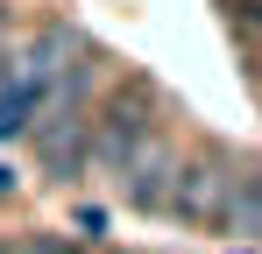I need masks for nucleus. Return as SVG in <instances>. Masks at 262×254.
Segmentation results:
<instances>
[{"label":"nucleus","instance_id":"nucleus-8","mask_svg":"<svg viewBox=\"0 0 262 254\" xmlns=\"http://www.w3.org/2000/svg\"><path fill=\"white\" fill-rule=\"evenodd\" d=\"M7 191H14V169H7V163H0V198H7Z\"/></svg>","mask_w":262,"mask_h":254},{"label":"nucleus","instance_id":"nucleus-10","mask_svg":"<svg viewBox=\"0 0 262 254\" xmlns=\"http://www.w3.org/2000/svg\"><path fill=\"white\" fill-rule=\"evenodd\" d=\"M114 254H128V247H114Z\"/></svg>","mask_w":262,"mask_h":254},{"label":"nucleus","instance_id":"nucleus-5","mask_svg":"<svg viewBox=\"0 0 262 254\" xmlns=\"http://www.w3.org/2000/svg\"><path fill=\"white\" fill-rule=\"evenodd\" d=\"M43 106H50V92L36 78H7L0 85V141H14L29 127V113H43Z\"/></svg>","mask_w":262,"mask_h":254},{"label":"nucleus","instance_id":"nucleus-1","mask_svg":"<svg viewBox=\"0 0 262 254\" xmlns=\"http://www.w3.org/2000/svg\"><path fill=\"white\" fill-rule=\"evenodd\" d=\"M156 141V120H149V106L135 99V92H121L114 99V113L92 127V163H106V169H128L142 148Z\"/></svg>","mask_w":262,"mask_h":254},{"label":"nucleus","instance_id":"nucleus-3","mask_svg":"<svg viewBox=\"0 0 262 254\" xmlns=\"http://www.w3.org/2000/svg\"><path fill=\"white\" fill-rule=\"evenodd\" d=\"M36 156H43V176L71 184V176L92 163V134H85V120H71V113H50V120H43V134H36Z\"/></svg>","mask_w":262,"mask_h":254},{"label":"nucleus","instance_id":"nucleus-11","mask_svg":"<svg viewBox=\"0 0 262 254\" xmlns=\"http://www.w3.org/2000/svg\"><path fill=\"white\" fill-rule=\"evenodd\" d=\"M0 254H7V247H0Z\"/></svg>","mask_w":262,"mask_h":254},{"label":"nucleus","instance_id":"nucleus-6","mask_svg":"<svg viewBox=\"0 0 262 254\" xmlns=\"http://www.w3.org/2000/svg\"><path fill=\"white\" fill-rule=\"evenodd\" d=\"M227 226H241V233L262 240V176H241V184H234V219H227Z\"/></svg>","mask_w":262,"mask_h":254},{"label":"nucleus","instance_id":"nucleus-4","mask_svg":"<svg viewBox=\"0 0 262 254\" xmlns=\"http://www.w3.org/2000/svg\"><path fill=\"white\" fill-rule=\"evenodd\" d=\"M170 184H177L170 156H163V148L149 141V148H142V156L128 163V198H135L142 212H156V205H170Z\"/></svg>","mask_w":262,"mask_h":254},{"label":"nucleus","instance_id":"nucleus-2","mask_svg":"<svg viewBox=\"0 0 262 254\" xmlns=\"http://www.w3.org/2000/svg\"><path fill=\"white\" fill-rule=\"evenodd\" d=\"M170 212H177V219H191V226L234 219V184H227V169H220V163H191V169H177V184H170Z\"/></svg>","mask_w":262,"mask_h":254},{"label":"nucleus","instance_id":"nucleus-7","mask_svg":"<svg viewBox=\"0 0 262 254\" xmlns=\"http://www.w3.org/2000/svg\"><path fill=\"white\" fill-rule=\"evenodd\" d=\"M21 254H78V247H71V240H57V233H36Z\"/></svg>","mask_w":262,"mask_h":254},{"label":"nucleus","instance_id":"nucleus-9","mask_svg":"<svg viewBox=\"0 0 262 254\" xmlns=\"http://www.w3.org/2000/svg\"><path fill=\"white\" fill-rule=\"evenodd\" d=\"M234 254H262V247H234Z\"/></svg>","mask_w":262,"mask_h":254}]
</instances>
